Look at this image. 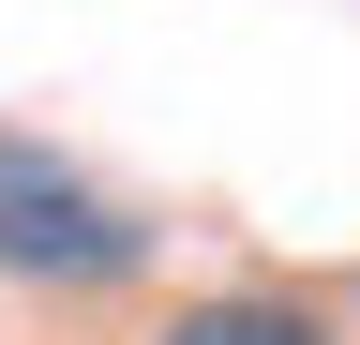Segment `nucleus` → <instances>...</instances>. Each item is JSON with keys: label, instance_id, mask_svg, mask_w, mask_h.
<instances>
[{"label": "nucleus", "instance_id": "obj_1", "mask_svg": "<svg viewBox=\"0 0 360 345\" xmlns=\"http://www.w3.org/2000/svg\"><path fill=\"white\" fill-rule=\"evenodd\" d=\"M0 271L15 285H120V271H150V210H120L75 150L0 136Z\"/></svg>", "mask_w": 360, "mask_h": 345}, {"label": "nucleus", "instance_id": "obj_2", "mask_svg": "<svg viewBox=\"0 0 360 345\" xmlns=\"http://www.w3.org/2000/svg\"><path fill=\"white\" fill-rule=\"evenodd\" d=\"M165 345H330V315L285 300V285H225V300H195V315H165Z\"/></svg>", "mask_w": 360, "mask_h": 345}]
</instances>
